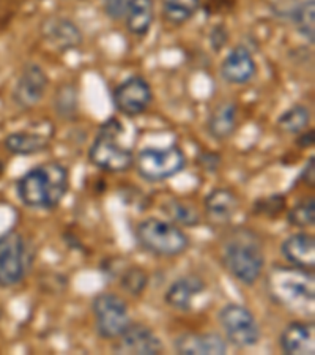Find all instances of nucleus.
<instances>
[{
    "instance_id": "f257e3e1",
    "label": "nucleus",
    "mask_w": 315,
    "mask_h": 355,
    "mask_svg": "<svg viewBox=\"0 0 315 355\" xmlns=\"http://www.w3.org/2000/svg\"><path fill=\"white\" fill-rule=\"evenodd\" d=\"M70 190V174L60 163H44L33 168L16 183L21 202L33 210H54Z\"/></svg>"
},
{
    "instance_id": "f03ea898",
    "label": "nucleus",
    "mask_w": 315,
    "mask_h": 355,
    "mask_svg": "<svg viewBox=\"0 0 315 355\" xmlns=\"http://www.w3.org/2000/svg\"><path fill=\"white\" fill-rule=\"evenodd\" d=\"M221 261L226 270L244 286L255 284L265 268L260 237L248 227H237L222 242Z\"/></svg>"
},
{
    "instance_id": "7ed1b4c3",
    "label": "nucleus",
    "mask_w": 315,
    "mask_h": 355,
    "mask_svg": "<svg viewBox=\"0 0 315 355\" xmlns=\"http://www.w3.org/2000/svg\"><path fill=\"white\" fill-rule=\"evenodd\" d=\"M268 292L271 299L294 311L314 310V275L298 267H274L268 275Z\"/></svg>"
},
{
    "instance_id": "20e7f679",
    "label": "nucleus",
    "mask_w": 315,
    "mask_h": 355,
    "mask_svg": "<svg viewBox=\"0 0 315 355\" xmlns=\"http://www.w3.org/2000/svg\"><path fill=\"white\" fill-rule=\"evenodd\" d=\"M122 133L123 125L116 117L102 123L89 148L90 163L106 173L128 171L134 164V155L131 148L120 144L118 136Z\"/></svg>"
},
{
    "instance_id": "39448f33",
    "label": "nucleus",
    "mask_w": 315,
    "mask_h": 355,
    "mask_svg": "<svg viewBox=\"0 0 315 355\" xmlns=\"http://www.w3.org/2000/svg\"><path fill=\"white\" fill-rule=\"evenodd\" d=\"M136 240L142 250L159 257H175L189 248V237L180 227L159 218H147L136 226Z\"/></svg>"
},
{
    "instance_id": "423d86ee",
    "label": "nucleus",
    "mask_w": 315,
    "mask_h": 355,
    "mask_svg": "<svg viewBox=\"0 0 315 355\" xmlns=\"http://www.w3.org/2000/svg\"><path fill=\"white\" fill-rule=\"evenodd\" d=\"M32 253L26 237L11 231L0 236V288H13L24 282L32 266Z\"/></svg>"
},
{
    "instance_id": "0eeeda50",
    "label": "nucleus",
    "mask_w": 315,
    "mask_h": 355,
    "mask_svg": "<svg viewBox=\"0 0 315 355\" xmlns=\"http://www.w3.org/2000/svg\"><path fill=\"white\" fill-rule=\"evenodd\" d=\"M136 168L145 182H164L186 168V155L179 146L147 147L137 155Z\"/></svg>"
},
{
    "instance_id": "6e6552de",
    "label": "nucleus",
    "mask_w": 315,
    "mask_h": 355,
    "mask_svg": "<svg viewBox=\"0 0 315 355\" xmlns=\"http://www.w3.org/2000/svg\"><path fill=\"white\" fill-rule=\"evenodd\" d=\"M96 334L105 340H116L128 327L131 319L123 299L111 292L98 294L91 302Z\"/></svg>"
},
{
    "instance_id": "1a4fd4ad",
    "label": "nucleus",
    "mask_w": 315,
    "mask_h": 355,
    "mask_svg": "<svg viewBox=\"0 0 315 355\" xmlns=\"http://www.w3.org/2000/svg\"><path fill=\"white\" fill-rule=\"evenodd\" d=\"M219 322L227 340L240 349L259 345L262 331L254 314L237 303H228L219 311Z\"/></svg>"
},
{
    "instance_id": "9d476101",
    "label": "nucleus",
    "mask_w": 315,
    "mask_h": 355,
    "mask_svg": "<svg viewBox=\"0 0 315 355\" xmlns=\"http://www.w3.org/2000/svg\"><path fill=\"white\" fill-rule=\"evenodd\" d=\"M153 100L150 84L141 76H129L118 84L112 94L114 106L118 112L128 117H136L144 112Z\"/></svg>"
},
{
    "instance_id": "9b49d317",
    "label": "nucleus",
    "mask_w": 315,
    "mask_h": 355,
    "mask_svg": "<svg viewBox=\"0 0 315 355\" xmlns=\"http://www.w3.org/2000/svg\"><path fill=\"white\" fill-rule=\"evenodd\" d=\"M48 74L37 64H27L13 90V101L22 110H32L43 100L48 89Z\"/></svg>"
},
{
    "instance_id": "f8f14e48",
    "label": "nucleus",
    "mask_w": 315,
    "mask_h": 355,
    "mask_svg": "<svg viewBox=\"0 0 315 355\" xmlns=\"http://www.w3.org/2000/svg\"><path fill=\"white\" fill-rule=\"evenodd\" d=\"M117 343L114 345V352L125 355H154L163 352V341L152 329L142 324H131L126 327Z\"/></svg>"
},
{
    "instance_id": "ddd939ff",
    "label": "nucleus",
    "mask_w": 315,
    "mask_h": 355,
    "mask_svg": "<svg viewBox=\"0 0 315 355\" xmlns=\"http://www.w3.org/2000/svg\"><path fill=\"white\" fill-rule=\"evenodd\" d=\"M255 73L257 65L254 57L243 44L235 46L221 64V76L228 84L240 85L249 83Z\"/></svg>"
},
{
    "instance_id": "4468645a",
    "label": "nucleus",
    "mask_w": 315,
    "mask_h": 355,
    "mask_svg": "<svg viewBox=\"0 0 315 355\" xmlns=\"http://www.w3.org/2000/svg\"><path fill=\"white\" fill-rule=\"evenodd\" d=\"M43 37L53 48L62 53L78 48L82 43V33L78 26L62 16H51L43 22Z\"/></svg>"
},
{
    "instance_id": "2eb2a0df",
    "label": "nucleus",
    "mask_w": 315,
    "mask_h": 355,
    "mask_svg": "<svg viewBox=\"0 0 315 355\" xmlns=\"http://www.w3.org/2000/svg\"><path fill=\"white\" fill-rule=\"evenodd\" d=\"M175 351L183 355H224L227 343L217 334H183L175 338Z\"/></svg>"
},
{
    "instance_id": "dca6fc26",
    "label": "nucleus",
    "mask_w": 315,
    "mask_h": 355,
    "mask_svg": "<svg viewBox=\"0 0 315 355\" xmlns=\"http://www.w3.org/2000/svg\"><path fill=\"white\" fill-rule=\"evenodd\" d=\"M280 253L294 267L312 270L315 266V240L307 232H295L280 245Z\"/></svg>"
},
{
    "instance_id": "f3484780",
    "label": "nucleus",
    "mask_w": 315,
    "mask_h": 355,
    "mask_svg": "<svg viewBox=\"0 0 315 355\" xmlns=\"http://www.w3.org/2000/svg\"><path fill=\"white\" fill-rule=\"evenodd\" d=\"M314 325L294 320L282 330L279 338L280 349L287 355H314Z\"/></svg>"
},
{
    "instance_id": "a211bd4d",
    "label": "nucleus",
    "mask_w": 315,
    "mask_h": 355,
    "mask_svg": "<svg viewBox=\"0 0 315 355\" xmlns=\"http://www.w3.org/2000/svg\"><path fill=\"white\" fill-rule=\"evenodd\" d=\"M205 288H207V284L202 278L196 277V275H186V277H180L170 284L164 295V300L174 310L189 311L192 308L194 297L202 294Z\"/></svg>"
},
{
    "instance_id": "6ab92c4d",
    "label": "nucleus",
    "mask_w": 315,
    "mask_h": 355,
    "mask_svg": "<svg viewBox=\"0 0 315 355\" xmlns=\"http://www.w3.org/2000/svg\"><path fill=\"white\" fill-rule=\"evenodd\" d=\"M205 214L210 223L219 226L227 225L240 209V200L237 194L227 190V188H215L213 191L205 198Z\"/></svg>"
},
{
    "instance_id": "aec40b11",
    "label": "nucleus",
    "mask_w": 315,
    "mask_h": 355,
    "mask_svg": "<svg viewBox=\"0 0 315 355\" xmlns=\"http://www.w3.org/2000/svg\"><path fill=\"white\" fill-rule=\"evenodd\" d=\"M51 146V136L46 133H35V131H16L5 139V147L13 155L30 157L48 150Z\"/></svg>"
},
{
    "instance_id": "412c9836",
    "label": "nucleus",
    "mask_w": 315,
    "mask_h": 355,
    "mask_svg": "<svg viewBox=\"0 0 315 355\" xmlns=\"http://www.w3.org/2000/svg\"><path fill=\"white\" fill-rule=\"evenodd\" d=\"M126 28L136 37H145L154 19L153 0H129L125 13Z\"/></svg>"
},
{
    "instance_id": "4be33fe9",
    "label": "nucleus",
    "mask_w": 315,
    "mask_h": 355,
    "mask_svg": "<svg viewBox=\"0 0 315 355\" xmlns=\"http://www.w3.org/2000/svg\"><path fill=\"white\" fill-rule=\"evenodd\" d=\"M238 123V106L232 101L222 103L210 114L208 133L217 141H224L231 137Z\"/></svg>"
},
{
    "instance_id": "5701e85b",
    "label": "nucleus",
    "mask_w": 315,
    "mask_h": 355,
    "mask_svg": "<svg viewBox=\"0 0 315 355\" xmlns=\"http://www.w3.org/2000/svg\"><path fill=\"white\" fill-rule=\"evenodd\" d=\"M163 16L170 24L180 26L192 18L200 8V0H161Z\"/></svg>"
},
{
    "instance_id": "b1692460",
    "label": "nucleus",
    "mask_w": 315,
    "mask_h": 355,
    "mask_svg": "<svg viewBox=\"0 0 315 355\" xmlns=\"http://www.w3.org/2000/svg\"><path fill=\"white\" fill-rule=\"evenodd\" d=\"M311 122V111L305 105H295L284 111L278 119L279 128L290 135H300Z\"/></svg>"
},
{
    "instance_id": "393cba45",
    "label": "nucleus",
    "mask_w": 315,
    "mask_h": 355,
    "mask_svg": "<svg viewBox=\"0 0 315 355\" xmlns=\"http://www.w3.org/2000/svg\"><path fill=\"white\" fill-rule=\"evenodd\" d=\"M295 28L307 42L314 43L315 38V2L314 0H303L291 13Z\"/></svg>"
},
{
    "instance_id": "a878e982",
    "label": "nucleus",
    "mask_w": 315,
    "mask_h": 355,
    "mask_svg": "<svg viewBox=\"0 0 315 355\" xmlns=\"http://www.w3.org/2000/svg\"><path fill=\"white\" fill-rule=\"evenodd\" d=\"M163 210L169 218L179 223L181 226H196L200 223L199 211L191 207V205L180 202V200H168L163 205Z\"/></svg>"
},
{
    "instance_id": "bb28decb",
    "label": "nucleus",
    "mask_w": 315,
    "mask_h": 355,
    "mask_svg": "<svg viewBox=\"0 0 315 355\" xmlns=\"http://www.w3.org/2000/svg\"><path fill=\"white\" fill-rule=\"evenodd\" d=\"M287 220L295 227H311L315 223V202L314 198H306L295 204V207L289 211Z\"/></svg>"
},
{
    "instance_id": "cd10ccee",
    "label": "nucleus",
    "mask_w": 315,
    "mask_h": 355,
    "mask_svg": "<svg viewBox=\"0 0 315 355\" xmlns=\"http://www.w3.org/2000/svg\"><path fill=\"white\" fill-rule=\"evenodd\" d=\"M55 110L59 111L60 117L74 119L78 112V96L76 90L71 85L62 87L59 95H55Z\"/></svg>"
},
{
    "instance_id": "c85d7f7f",
    "label": "nucleus",
    "mask_w": 315,
    "mask_h": 355,
    "mask_svg": "<svg viewBox=\"0 0 315 355\" xmlns=\"http://www.w3.org/2000/svg\"><path fill=\"white\" fill-rule=\"evenodd\" d=\"M147 273L139 267H131L122 275V288L131 295H141L147 288Z\"/></svg>"
},
{
    "instance_id": "c756f323",
    "label": "nucleus",
    "mask_w": 315,
    "mask_h": 355,
    "mask_svg": "<svg viewBox=\"0 0 315 355\" xmlns=\"http://www.w3.org/2000/svg\"><path fill=\"white\" fill-rule=\"evenodd\" d=\"M285 209V196L282 194H273L270 198L255 200L254 210L260 215L267 216H278Z\"/></svg>"
},
{
    "instance_id": "7c9ffc66",
    "label": "nucleus",
    "mask_w": 315,
    "mask_h": 355,
    "mask_svg": "<svg viewBox=\"0 0 315 355\" xmlns=\"http://www.w3.org/2000/svg\"><path fill=\"white\" fill-rule=\"evenodd\" d=\"M128 2L129 0H102V5H105V11L109 18L118 21L125 18Z\"/></svg>"
},
{
    "instance_id": "2f4dec72",
    "label": "nucleus",
    "mask_w": 315,
    "mask_h": 355,
    "mask_svg": "<svg viewBox=\"0 0 315 355\" xmlns=\"http://www.w3.org/2000/svg\"><path fill=\"white\" fill-rule=\"evenodd\" d=\"M227 38H228V33H227L224 26L219 24V26H216L213 31H211L210 43H211V46H213V49L216 51V53L219 49L224 48L226 43H227Z\"/></svg>"
},
{
    "instance_id": "473e14b6",
    "label": "nucleus",
    "mask_w": 315,
    "mask_h": 355,
    "mask_svg": "<svg viewBox=\"0 0 315 355\" xmlns=\"http://www.w3.org/2000/svg\"><path fill=\"white\" fill-rule=\"evenodd\" d=\"M199 163L205 171H208V173H213V171L219 168L221 158L215 155V153H204V155H200Z\"/></svg>"
},
{
    "instance_id": "72a5a7b5",
    "label": "nucleus",
    "mask_w": 315,
    "mask_h": 355,
    "mask_svg": "<svg viewBox=\"0 0 315 355\" xmlns=\"http://www.w3.org/2000/svg\"><path fill=\"white\" fill-rule=\"evenodd\" d=\"M314 169H315V166H314V157H311L309 158V162L306 163V168L303 169V173H301V175H300V179L306 183V185H311V187H314Z\"/></svg>"
},
{
    "instance_id": "f704fd0d",
    "label": "nucleus",
    "mask_w": 315,
    "mask_h": 355,
    "mask_svg": "<svg viewBox=\"0 0 315 355\" xmlns=\"http://www.w3.org/2000/svg\"><path fill=\"white\" fill-rule=\"evenodd\" d=\"M296 144L303 147V148L311 147L314 144V130H309V131H306L305 135H301L300 137H298Z\"/></svg>"
},
{
    "instance_id": "c9c22d12",
    "label": "nucleus",
    "mask_w": 315,
    "mask_h": 355,
    "mask_svg": "<svg viewBox=\"0 0 315 355\" xmlns=\"http://www.w3.org/2000/svg\"><path fill=\"white\" fill-rule=\"evenodd\" d=\"M3 173H5V164H3L2 159H0V177L3 175Z\"/></svg>"
}]
</instances>
